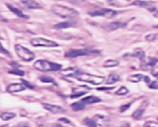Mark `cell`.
I'll list each match as a JSON object with an SVG mask.
<instances>
[{
  "mask_svg": "<svg viewBox=\"0 0 158 127\" xmlns=\"http://www.w3.org/2000/svg\"><path fill=\"white\" fill-rule=\"evenodd\" d=\"M84 124L88 127H97V124L96 121L90 118H86L84 120Z\"/></svg>",
  "mask_w": 158,
  "mask_h": 127,
  "instance_id": "obj_24",
  "label": "cell"
},
{
  "mask_svg": "<svg viewBox=\"0 0 158 127\" xmlns=\"http://www.w3.org/2000/svg\"><path fill=\"white\" fill-rule=\"evenodd\" d=\"M0 52H1V53H3L4 54H9L8 51L3 48V47L2 46V45H1V43H0Z\"/></svg>",
  "mask_w": 158,
  "mask_h": 127,
  "instance_id": "obj_37",
  "label": "cell"
},
{
  "mask_svg": "<svg viewBox=\"0 0 158 127\" xmlns=\"http://www.w3.org/2000/svg\"><path fill=\"white\" fill-rule=\"evenodd\" d=\"M75 78L79 80L80 82H87L95 85H98L103 83L105 78L102 76L94 75L90 74L81 73L79 72L74 77Z\"/></svg>",
  "mask_w": 158,
  "mask_h": 127,
  "instance_id": "obj_3",
  "label": "cell"
},
{
  "mask_svg": "<svg viewBox=\"0 0 158 127\" xmlns=\"http://www.w3.org/2000/svg\"><path fill=\"white\" fill-rule=\"evenodd\" d=\"M0 127H9L8 125H1L0 126Z\"/></svg>",
  "mask_w": 158,
  "mask_h": 127,
  "instance_id": "obj_42",
  "label": "cell"
},
{
  "mask_svg": "<svg viewBox=\"0 0 158 127\" xmlns=\"http://www.w3.org/2000/svg\"><path fill=\"white\" fill-rule=\"evenodd\" d=\"M30 125L27 122H20L18 124L14 125L13 127H29Z\"/></svg>",
  "mask_w": 158,
  "mask_h": 127,
  "instance_id": "obj_36",
  "label": "cell"
},
{
  "mask_svg": "<svg viewBox=\"0 0 158 127\" xmlns=\"http://www.w3.org/2000/svg\"><path fill=\"white\" fill-rule=\"evenodd\" d=\"M80 101L85 104H90L100 103L101 102V100L99 98L96 97V96H87V97H85L83 99H81V100Z\"/></svg>",
  "mask_w": 158,
  "mask_h": 127,
  "instance_id": "obj_11",
  "label": "cell"
},
{
  "mask_svg": "<svg viewBox=\"0 0 158 127\" xmlns=\"http://www.w3.org/2000/svg\"><path fill=\"white\" fill-rule=\"evenodd\" d=\"M16 116V114L13 112H3L0 115V118L4 121H8L11 120Z\"/></svg>",
  "mask_w": 158,
  "mask_h": 127,
  "instance_id": "obj_21",
  "label": "cell"
},
{
  "mask_svg": "<svg viewBox=\"0 0 158 127\" xmlns=\"http://www.w3.org/2000/svg\"><path fill=\"white\" fill-rule=\"evenodd\" d=\"M155 16H156V17H158V11H157V12H156V14L155 15Z\"/></svg>",
  "mask_w": 158,
  "mask_h": 127,
  "instance_id": "obj_43",
  "label": "cell"
},
{
  "mask_svg": "<svg viewBox=\"0 0 158 127\" xmlns=\"http://www.w3.org/2000/svg\"><path fill=\"white\" fill-rule=\"evenodd\" d=\"M119 64V62L118 60H114V59H108L106 60L103 64L104 67H116Z\"/></svg>",
  "mask_w": 158,
  "mask_h": 127,
  "instance_id": "obj_18",
  "label": "cell"
},
{
  "mask_svg": "<svg viewBox=\"0 0 158 127\" xmlns=\"http://www.w3.org/2000/svg\"><path fill=\"white\" fill-rule=\"evenodd\" d=\"M144 112H145L144 109H142V108L139 109L134 112L133 114H132V117H133L134 119L139 120L141 117V116L143 115V114Z\"/></svg>",
  "mask_w": 158,
  "mask_h": 127,
  "instance_id": "obj_22",
  "label": "cell"
},
{
  "mask_svg": "<svg viewBox=\"0 0 158 127\" xmlns=\"http://www.w3.org/2000/svg\"><path fill=\"white\" fill-rule=\"evenodd\" d=\"M145 127H158V123L153 121H147L144 125Z\"/></svg>",
  "mask_w": 158,
  "mask_h": 127,
  "instance_id": "obj_29",
  "label": "cell"
},
{
  "mask_svg": "<svg viewBox=\"0 0 158 127\" xmlns=\"http://www.w3.org/2000/svg\"><path fill=\"white\" fill-rule=\"evenodd\" d=\"M59 121H63V122L64 123H65V124H69L70 123V120L68 119H66V118H61L59 119Z\"/></svg>",
  "mask_w": 158,
  "mask_h": 127,
  "instance_id": "obj_38",
  "label": "cell"
},
{
  "mask_svg": "<svg viewBox=\"0 0 158 127\" xmlns=\"http://www.w3.org/2000/svg\"><path fill=\"white\" fill-rule=\"evenodd\" d=\"M149 87L152 89H157L158 88V84L156 81H152Z\"/></svg>",
  "mask_w": 158,
  "mask_h": 127,
  "instance_id": "obj_35",
  "label": "cell"
},
{
  "mask_svg": "<svg viewBox=\"0 0 158 127\" xmlns=\"http://www.w3.org/2000/svg\"><path fill=\"white\" fill-rule=\"evenodd\" d=\"M33 67L40 72H47L58 71L62 68V65L46 60H38L33 64Z\"/></svg>",
  "mask_w": 158,
  "mask_h": 127,
  "instance_id": "obj_2",
  "label": "cell"
},
{
  "mask_svg": "<svg viewBox=\"0 0 158 127\" xmlns=\"http://www.w3.org/2000/svg\"><path fill=\"white\" fill-rule=\"evenodd\" d=\"M120 78L118 75L115 74H111L108 76V78H107V80H106V83L107 85L114 84L116 82H119V81L120 80Z\"/></svg>",
  "mask_w": 158,
  "mask_h": 127,
  "instance_id": "obj_17",
  "label": "cell"
},
{
  "mask_svg": "<svg viewBox=\"0 0 158 127\" xmlns=\"http://www.w3.org/2000/svg\"><path fill=\"white\" fill-rule=\"evenodd\" d=\"M130 104H125V105H122L120 108V112H125V110H128L130 107Z\"/></svg>",
  "mask_w": 158,
  "mask_h": 127,
  "instance_id": "obj_34",
  "label": "cell"
},
{
  "mask_svg": "<svg viewBox=\"0 0 158 127\" xmlns=\"http://www.w3.org/2000/svg\"><path fill=\"white\" fill-rule=\"evenodd\" d=\"M39 78L43 83H50L56 84L55 80L53 78H52V77H49V76L43 75V76H42V77H40Z\"/></svg>",
  "mask_w": 158,
  "mask_h": 127,
  "instance_id": "obj_23",
  "label": "cell"
},
{
  "mask_svg": "<svg viewBox=\"0 0 158 127\" xmlns=\"http://www.w3.org/2000/svg\"><path fill=\"white\" fill-rule=\"evenodd\" d=\"M11 65H12V67H13V68H14V69H17L18 67H20V65H19L17 63L15 62H12V63H11Z\"/></svg>",
  "mask_w": 158,
  "mask_h": 127,
  "instance_id": "obj_39",
  "label": "cell"
},
{
  "mask_svg": "<svg viewBox=\"0 0 158 127\" xmlns=\"http://www.w3.org/2000/svg\"><path fill=\"white\" fill-rule=\"evenodd\" d=\"M22 82L23 83L24 85L25 86V87H27L29 88H33V86L31 84V83H30L29 82H27V80H24V79H22Z\"/></svg>",
  "mask_w": 158,
  "mask_h": 127,
  "instance_id": "obj_33",
  "label": "cell"
},
{
  "mask_svg": "<svg viewBox=\"0 0 158 127\" xmlns=\"http://www.w3.org/2000/svg\"><path fill=\"white\" fill-rule=\"evenodd\" d=\"M127 24L125 22H113L110 23L108 25V29L109 31L111 30H118L119 28H124L125 27H126Z\"/></svg>",
  "mask_w": 158,
  "mask_h": 127,
  "instance_id": "obj_12",
  "label": "cell"
},
{
  "mask_svg": "<svg viewBox=\"0 0 158 127\" xmlns=\"http://www.w3.org/2000/svg\"><path fill=\"white\" fill-rule=\"evenodd\" d=\"M80 71H79L77 69L75 68H69L67 69H65L63 70L61 72V74L62 75L63 77H75V75H77Z\"/></svg>",
  "mask_w": 158,
  "mask_h": 127,
  "instance_id": "obj_10",
  "label": "cell"
},
{
  "mask_svg": "<svg viewBox=\"0 0 158 127\" xmlns=\"http://www.w3.org/2000/svg\"><path fill=\"white\" fill-rule=\"evenodd\" d=\"M92 16H105L108 17H113L117 14V12L109 9H101L97 11L89 12Z\"/></svg>",
  "mask_w": 158,
  "mask_h": 127,
  "instance_id": "obj_7",
  "label": "cell"
},
{
  "mask_svg": "<svg viewBox=\"0 0 158 127\" xmlns=\"http://www.w3.org/2000/svg\"><path fill=\"white\" fill-rule=\"evenodd\" d=\"M158 35L157 34H149L146 36L145 40L148 42H152L157 38Z\"/></svg>",
  "mask_w": 158,
  "mask_h": 127,
  "instance_id": "obj_28",
  "label": "cell"
},
{
  "mask_svg": "<svg viewBox=\"0 0 158 127\" xmlns=\"http://www.w3.org/2000/svg\"><path fill=\"white\" fill-rule=\"evenodd\" d=\"M151 74L155 77L158 79V66H154V67H152Z\"/></svg>",
  "mask_w": 158,
  "mask_h": 127,
  "instance_id": "obj_32",
  "label": "cell"
},
{
  "mask_svg": "<svg viewBox=\"0 0 158 127\" xmlns=\"http://www.w3.org/2000/svg\"><path fill=\"white\" fill-rule=\"evenodd\" d=\"M97 51H92L86 49H72L68 50L64 54L65 57L69 58H75L81 56L88 55L90 54L96 53Z\"/></svg>",
  "mask_w": 158,
  "mask_h": 127,
  "instance_id": "obj_6",
  "label": "cell"
},
{
  "mask_svg": "<svg viewBox=\"0 0 158 127\" xmlns=\"http://www.w3.org/2000/svg\"><path fill=\"white\" fill-rule=\"evenodd\" d=\"M75 21H65L58 23V24L55 25L54 26V28L55 29H64L68 28L70 27H72V25L75 24Z\"/></svg>",
  "mask_w": 158,
  "mask_h": 127,
  "instance_id": "obj_14",
  "label": "cell"
},
{
  "mask_svg": "<svg viewBox=\"0 0 158 127\" xmlns=\"http://www.w3.org/2000/svg\"><path fill=\"white\" fill-rule=\"evenodd\" d=\"M43 107L47 110L53 114H61L64 113L65 111L64 109L56 105H52L47 103H42Z\"/></svg>",
  "mask_w": 158,
  "mask_h": 127,
  "instance_id": "obj_8",
  "label": "cell"
},
{
  "mask_svg": "<svg viewBox=\"0 0 158 127\" xmlns=\"http://www.w3.org/2000/svg\"><path fill=\"white\" fill-rule=\"evenodd\" d=\"M52 127H62L60 125H54V126H53Z\"/></svg>",
  "mask_w": 158,
  "mask_h": 127,
  "instance_id": "obj_41",
  "label": "cell"
},
{
  "mask_svg": "<svg viewBox=\"0 0 158 127\" xmlns=\"http://www.w3.org/2000/svg\"><path fill=\"white\" fill-rule=\"evenodd\" d=\"M131 56L132 57L139 58L142 62H144L145 61V53L141 49H136Z\"/></svg>",
  "mask_w": 158,
  "mask_h": 127,
  "instance_id": "obj_15",
  "label": "cell"
},
{
  "mask_svg": "<svg viewBox=\"0 0 158 127\" xmlns=\"http://www.w3.org/2000/svg\"><path fill=\"white\" fill-rule=\"evenodd\" d=\"M15 49H16V52L18 56L25 61H31L35 58V56L33 52L21 45L16 44L15 46Z\"/></svg>",
  "mask_w": 158,
  "mask_h": 127,
  "instance_id": "obj_4",
  "label": "cell"
},
{
  "mask_svg": "<svg viewBox=\"0 0 158 127\" xmlns=\"http://www.w3.org/2000/svg\"><path fill=\"white\" fill-rule=\"evenodd\" d=\"M30 44L33 46L38 47H57L58 46V44L55 42L49 40L47 39H45L43 38H35L30 40Z\"/></svg>",
  "mask_w": 158,
  "mask_h": 127,
  "instance_id": "obj_5",
  "label": "cell"
},
{
  "mask_svg": "<svg viewBox=\"0 0 158 127\" xmlns=\"http://www.w3.org/2000/svg\"><path fill=\"white\" fill-rule=\"evenodd\" d=\"M87 92H86V91H77V92H76V93H74L72 96H70L71 98H79L81 96H82V95H84Z\"/></svg>",
  "mask_w": 158,
  "mask_h": 127,
  "instance_id": "obj_31",
  "label": "cell"
},
{
  "mask_svg": "<svg viewBox=\"0 0 158 127\" xmlns=\"http://www.w3.org/2000/svg\"><path fill=\"white\" fill-rule=\"evenodd\" d=\"M144 78L143 75L141 74H137L133 75H131L128 78V80L129 82L134 83H138Z\"/></svg>",
  "mask_w": 158,
  "mask_h": 127,
  "instance_id": "obj_19",
  "label": "cell"
},
{
  "mask_svg": "<svg viewBox=\"0 0 158 127\" xmlns=\"http://www.w3.org/2000/svg\"><path fill=\"white\" fill-rule=\"evenodd\" d=\"M144 78H145V82L146 83H148L150 81V78L148 77V76H145V77H144Z\"/></svg>",
  "mask_w": 158,
  "mask_h": 127,
  "instance_id": "obj_40",
  "label": "cell"
},
{
  "mask_svg": "<svg viewBox=\"0 0 158 127\" xmlns=\"http://www.w3.org/2000/svg\"><path fill=\"white\" fill-rule=\"evenodd\" d=\"M128 93H129V90L126 87H125V86H122V87H120L119 90H118L116 91L115 94L119 96H123V95L127 94Z\"/></svg>",
  "mask_w": 158,
  "mask_h": 127,
  "instance_id": "obj_25",
  "label": "cell"
},
{
  "mask_svg": "<svg viewBox=\"0 0 158 127\" xmlns=\"http://www.w3.org/2000/svg\"><path fill=\"white\" fill-rule=\"evenodd\" d=\"M9 73L14 74V75H19V76H24L25 74V72H24L23 70H19L18 69H14L13 70L10 71Z\"/></svg>",
  "mask_w": 158,
  "mask_h": 127,
  "instance_id": "obj_27",
  "label": "cell"
},
{
  "mask_svg": "<svg viewBox=\"0 0 158 127\" xmlns=\"http://www.w3.org/2000/svg\"><path fill=\"white\" fill-rule=\"evenodd\" d=\"M25 89V86L20 83H13L9 85L7 88L6 90L9 93H17L20 92V91H22Z\"/></svg>",
  "mask_w": 158,
  "mask_h": 127,
  "instance_id": "obj_9",
  "label": "cell"
},
{
  "mask_svg": "<svg viewBox=\"0 0 158 127\" xmlns=\"http://www.w3.org/2000/svg\"><path fill=\"white\" fill-rule=\"evenodd\" d=\"M158 62V59L155 58H148V64L151 67H154L155 65Z\"/></svg>",
  "mask_w": 158,
  "mask_h": 127,
  "instance_id": "obj_30",
  "label": "cell"
},
{
  "mask_svg": "<svg viewBox=\"0 0 158 127\" xmlns=\"http://www.w3.org/2000/svg\"><path fill=\"white\" fill-rule=\"evenodd\" d=\"M133 4L136 5V6L142 7V8H147L150 5L148 2L143 1H140V0H136V1H135L133 3Z\"/></svg>",
  "mask_w": 158,
  "mask_h": 127,
  "instance_id": "obj_26",
  "label": "cell"
},
{
  "mask_svg": "<svg viewBox=\"0 0 158 127\" xmlns=\"http://www.w3.org/2000/svg\"><path fill=\"white\" fill-rule=\"evenodd\" d=\"M23 4L29 9H40L41 8L40 5L35 0H23Z\"/></svg>",
  "mask_w": 158,
  "mask_h": 127,
  "instance_id": "obj_13",
  "label": "cell"
},
{
  "mask_svg": "<svg viewBox=\"0 0 158 127\" xmlns=\"http://www.w3.org/2000/svg\"><path fill=\"white\" fill-rule=\"evenodd\" d=\"M7 6L9 9L10 11L13 12L14 14H16L18 17L24 18V19H29V17L23 14V12L21 11H20V10L18 9L17 8H14L13 6H11V5H9V4H7Z\"/></svg>",
  "mask_w": 158,
  "mask_h": 127,
  "instance_id": "obj_16",
  "label": "cell"
},
{
  "mask_svg": "<svg viewBox=\"0 0 158 127\" xmlns=\"http://www.w3.org/2000/svg\"><path fill=\"white\" fill-rule=\"evenodd\" d=\"M71 108L74 111L81 110L85 108V104L81 102V101H78V102H75L71 105Z\"/></svg>",
  "mask_w": 158,
  "mask_h": 127,
  "instance_id": "obj_20",
  "label": "cell"
},
{
  "mask_svg": "<svg viewBox=\"0 0 158 127\" xmlns=\"http://www.w3.org/2000/svg\"><path fill=\"white\" fill-rule=\"evenodd\" d=\"M52 11L56 15L64 19H73L79 15L76 10L60 4L53 5Z\"/></svg>",
  "mask_w": 158,
  "mask_h": 127,
  "instance_id": "obj_1",
  "label": "cell"
}]
</instances>
